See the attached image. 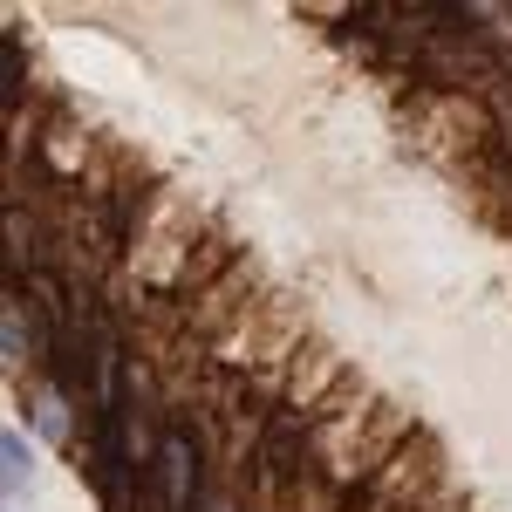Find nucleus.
<instances>
[{"label":"nucleus","instance_id":"nucleus-1","mask_svg":"<svg viewBox=\"0 0 512 512\" xmlns=\"http://www.w3.org/2000/svg\"><path fill=\"white\" fill-rule=\"evenodd\" d=\"M0 458H7V499H21V485H28V444H21V431L0 437Z\"/></svg>","mask_w":512,"mask_h":512}]
</instances>
